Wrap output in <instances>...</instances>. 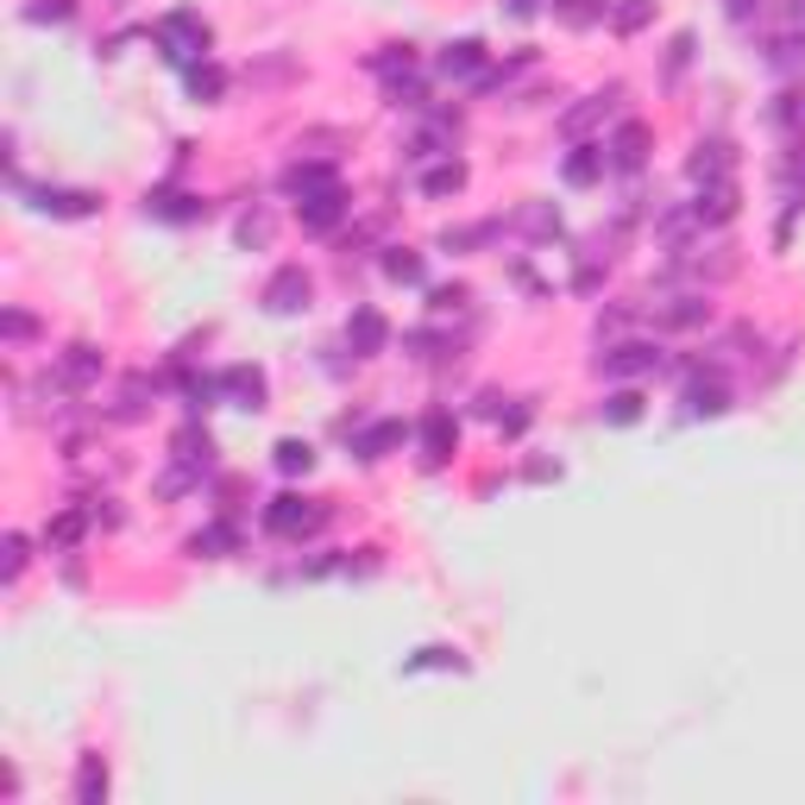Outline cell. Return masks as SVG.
Returning a JSON list of instances; mask_svg holds the SVG:
<instances>
[{"instance_id": "obj_1", "label": "cell", "mask_w": 805, "mask_h": 805, "mask_svg": "<svg viewBox=\"0 0 805 805\" xmlns=\"http://www.w3.org/2000/svg\"><path fill=\"white\" fill-rule=\"evenodd\" d=\"M157 44H164V57H171L176 69L208 64V25H202V13H171V20H157Z\"/></svg>"}, {"instance_id": "obj_2", "label": "cell", "mask_w": 805, "mask_h": 805, "mask_svg": "<svg viewBox=\"0 0 805 805\" xmlns=\"http://www.w3.org/2000/svg\"><path fill=\"white\" fill-rule=\"evenodd\" d=\"M315 523H322V503H315V498H296V491H283V498L264 503V529H271V535H283V542L308 535Z\"/></svg>"}, {"instance_id": "obj_3", "label": "cell", "mask_w": 805, "mask_h": 805, "mask_svg": "<svg viewBox=\"0 0 805 805\" xmlns=\"http://www.w3.org/2000/svg\"><path fill=\"white\" fill-rule=\"evenodd\" d=\"M308 290H315V283H308L303 264H283V271H271V283H264L259 303L271 308V315H303V308H308Z\"/></svg>"}, {"instance_id": "obj_4", "label": "cell", "mask_w": 805, "mask_h": 805, "mask_svg": "<svg viewBox=\"0 0 805 805\" xmlns=\"http://www.w3.org/2000/svg\"><path fill=\"white\" fill-rule=\"evenodd\" d=\"M598 371H605V378H649V371H661V347H654V340H617V347L598 359Z\"/></svg>"}, {"instance_id": "obj_5", "label": "cell", "mask_w": 805, "mask_h": 805, "mask_svg": "<svg viewBox=\"0 0 805 805\" xmlns=\"http://www.w3.org/2000/svg\"><path fill=\"white\" fill-rule=\"evenodd\" d=\"M617 101H623V88H598V95H586V101H573V108L561 113V132L579 145L591 127H605L610 113H617Z\"/></svg>"}, {"instance_id": "obj_6", "label": "cell", "mask_w": 805, "mask_h": 805, "mask_svg": "<svg viewBox=\"0 0 805 805\" xmlns=\"http://www.w3.org/2000/svg\"><path fill=\"white\" fill-rule=\"evenodd\" d=\"M296 215H303V227H315V233H334V227L347 220V189H340V183L308 189V196H296Z\"/></svg>"}, {"instance_id": "obj_7", "label": "cell", "mask_w": 805, "mask_h": 805, "mask_svg": "<svg viewBox=\"0 0 805 805\" xmlns=\"http://www.w3.org/2000/svg\"><path fill=\"white\" fill-rule=\"evenodd\" d=\"M649 127H642V120H623V127L610 132V145H605V157H610V171H642V164H649Z\"/></svg>"}, {"instance_id": "obj_8", "label": "cell", "mask_w": 805, "mask_h": 805, "mask_svg": "<svg viewBox=\"0 0 805 805\" xmlns=\"http://www.w3.org/2000/svg\"><path fill=\"white\" fill-rule=\"evenodd\" d=\"M215 384H220V403H233V410H264V396H271L259 366H227Z\"/></svg>"}, {"instance_id": "obj_9", "label": "cell", "mask_w": 805, "mask_h": 805, "mask_svg": "<svg viewBox=\"0 0 805 805\" xmlns=\"http://www.w3.org/2000/svg\"><path fill=\"white\" fill-rule=\"evenodd\" d=\"M454 440H459V422L447 410H428V422H422V459L428 466H447L454 459Z\"/></svg>"}, {"instance_id": "obj_10", "label": "cell", "mask_w": 805, "mask_h": 805, "mask_svg": "<svg viewBox=\"0 0 805 805\" xmlns=\"http://www.w3.org/2000/svg\"><path fill=\"white\" fill-rule=\"evenodd\" d=\"M730 215H737V183H730V176H724V183H698V202H693V220H698V227H705V220H711V227H724Z\"/></svg>"}, {"instance_id": "obj_11", "label": "cell", "mask_w": 805, "mask_h": 805, "mask_svg": "<svg viewBox=\"0 0 805 805\" xmlns=\"http://www.w3.org/2000/svg\"><path fill=\"white\" fill-rule=\"evenodd\" d=\"M384 340H391V327H384V315H378V308H359V315L347 322V347L359 352V359H378V352H384Z\"/></svg>"}, {"instance_id": "obj_12", "label": "cell", "mask_w": 805, "mask_h": 805, "mask_svg": "<svg viewBox=\"0 0 805 805\" xmlns=\"http://www.w3.org/2000/svg\"><path fill=\"white\" fill-rule=\"evenodd\" d=\"M435 69L447 76V83H466V76H479V83H485V44H479V39H459V44H447Z\"/></svg>"}, {"instance_id": "obj_13", "label": "cell", "mask_w": 805, "mask_h": 805, "mask_svg": "<svg viewBox=\"0 0 805 805\" xmlns=\"http://www.w3.org/2000/svg\"><path fill=\"white\" fill-rule=\"evenodd\" d=\"M730 164H737L730 139H705V145L693 152V164H686V176H693V183H724V176H730Z\"/></svg>"}, {"instance_id": "obj_14", "label": "cell", "mask_w": 805, "mask_h": 805, "mask_svg": "<svg viewBox=\"0 0 805 805\" xmlns=\"http://www.w3.org/2000/svg\"><path fill=\"white\" fill-rule=\"evenodd\" d=\"M101 366H108V359H101V347L76 340V347H64V359H57V378L83 391V384H95V378H101Z\"/></svg>"}, {"instance_id": "obj_15", "label": "cell", "mask_w": 805, "mask_h": 805, "mask_svg": "<svg viewBox=\"0 0 805 805\" xmlns=\"http://www.w3.org/2000/svg\"><path fill=\"white\" fill-rule=\"evenodd\" d=\"M403 447V422H366L359 435H352V454L359 459H384Z\"/></svg>"}, {"instance_id": "obj_16", "label": "cell", "mask_w": 805, "mask_h": 805, "mask_svg": "<svg viewBox=\"0 0 805 805\" xmlns=\"http://www.w3.org/2000/svg\"><path fill=\"white\" fill-rule=\"evenodd\" d=\"M510 227L529 233V240H561V208H554V202H523Z\"/></svg>"}, {"instance_id": "obj_17", "label": "cell", "mask_w": 805, "mask_h": 805, "mask_svg": "<svg viewBox=\"0 0 805 805\" xmlns=\"http://www.w3.org/2000/svg\"><path fill=\"white\" fill-rule=\"evenodd\" d=\"M654 322L661 327H705L711 322V303L705 296H667V303L654 308Z\"/></svg>"}, {"instance_id": "obj_18", "label": "cell", "mask_w": 805, "mask_h": 805, "mask_svg": "<svg viewBox=\"0 0 805 805\" xmlns=\"http://www.w3.org/2000/svg\"><path fill=\"white\" fill-rule=\"evenodd\" d=\"M724 410H730L724 378H705V371H698L693 384H686V415H724Z\"/></svg>"}, {"instance_id": "obj_19", "label": "cell", "mask_w": 805, "mask_h": 805, "mask_svg": "<svg viewBox=\"0 0 805 805\" xmlns=\"http://www.w3.org/2000/svg\"><path fill=\"white\" fill-rule=\"evenodd\" d=\"M403 674H466V654L428 642V649H415L410 661H403Z\"/></svg>"}, {"instance_id": "obj_20", "label": "cell", "mask_w": 805, "mask_h": 805, "mask_svg": "<svg viewBox=\"0 0 805 805\" xmlns=\"http://www.w3.org/2000/svg\"><path fill=\"white\" fill-rule=\"evenodd\" d=\"M459 189H466V164H459L454 152L422 171V196H459Z\"/></svg>"}, {"instance_id": "obj_21", "label": "cell", "mask_w": 805, "mask_h": 805, "mask_svg": "<svg viewBox=\"0 0 805 805\" xmlns=\"http://www.w3.org/2000/svg\"><path fill=\"white\" fill-rule=\"evenodd\" d=\"M171 454H176V466H183V472H196V479H202V472L215 466V440H208V435H196V428H183Z\"/></svg>"}, {"instance_id": "obj_22", "label": "cell", "mask_w": 805, "mask_h": 805, "mask_svg": "<svg viewBox=\"0 0 805 805\" xmlns=\"http://www.w3.org/2000/svg\"><path fill=\"white\" fill-rule=\"evenodd\" d=\"M108 799V762L101 755H83L76 762V805H101Z\"/></svg>"}, {"instance_id": "obj_23", "label": "cell", "mask_w": 805, "mask_h": 805, "mask_svg": "<svg viewBox=\"0 0 805 805\" xmlns=\"http://www.w3.org/2000/svg\"><path fill=\"white\" fill-rule=\"evenodd\" d=\"M39 208L44 215H64V220H83V215H95V196L88 189H39Z\"/></svg>"}, {"instance_id": "obj_24", "label": "cell", "mask_w": 805, "mask_h": 805, "mask_svg": "<svg viewBox=\"0 0 805 805\" xmlns=\"http://www.w3.org/2000/svg\"><path fill=\"white\" fill-rule=\"evenodd\" d=\"M768 69H781V76L805 69V25H793V32H781V39L768 44Z\"/></svg>"}, {"instance_id": "obj_25", "label": "cell", "mask_w": 805, "mask_h": 805, "mask_svg": "<svg viewBox=\"0 0 805 805\" xmlns=\"http://www.w3.org/2000/svg\"><path fill=\"white\" fill-rule=\"evenodd\" d=\"M145 403H152V378L139 371V378H127V384H120V403H113V422H139V415H145Z\"/></svg>"}, {"instance_id": "obj_26", "label": "cell", "mask_w": 805, "mask_h": 805, "mask_svg": "<svg viewBox=\"0 0 805 805\" xmlns=\"http://www.w3.org/2000/svg\"><path fill=\"white\" fill-rule=\"evenodd\" d=\"M610 171V157L605 152H591V145H579V152L566 157V183H573V189H586V183H598V176Z\"/></svg>"}, {"instance_id": "obj_27", "label": "cell", "mask_w": 805, "mask_h": 805, "mask_svg": "<svg viewBox=\"0 0 805 805\" xmlns=\"http://www.w3.org/2000/svg\"><path fill=\"white\" fill-rule=\"evenodd\" d=\"M649 20H654V0H610V25H617L623 39H635Z\"/></svg>"}, {"instance_id": "obj_28", "label": "cell", "mask_w": 805, "mask_h": 805, "mask_svg": "<svg viewBox=\"0 0 805 805\" xmlns=\"http://www.w3.org/2000/svg\"><path fill=\"white\" fill-rule=\"evenodd\" d=\"M290 196H308V189H327V183H340V171L334 164H290Z\"/></svg>"}, {"instance_id": "obj_29", "label": "cell", "mask_w": 805, "mask_h": 805, "mask_svg": "<svg viewBox=\"0 0 805 805\" xmlns=\"http://www.w3.org/2000/svg\"><path fill=\"white\" fill-rule=\"evenodd\" d=\"M83 529H88V516H83V510H64L57 523L44 529V547H57V554H69V547L83 542Z\"/></svg>"}, {"instance_id": "obj_30", "label": "cell", "mask_w": 805, "mask_h": 805, "mask_svg": "<svg viewBox=\"0 0 805 805\" xmlns=\"http://www.w3.org/2000/svg\"><path fill=\"white\" fill-rule=\"evenodd\" d=\"M598 415H605L610 428H630V422H642V391H610Z\"/></svg>"}, {"instance_id": "obj_31", "label": "cell", "mask_w": 805, "mask_h": 805, "mask_svg": "<svg viewBox=\"0 0 805 805\" xmlns=\"http://www.w3.org/2000/svg\"><path fill=\"white\" fill-rule=\"evenodd\" d=\"M271 454H278V472H283V479H303L308 466H315V447H308V440H278Z\"/></svg>"}, {"instance_id": "obj_32", "label": "cell", "mask_w": 805, "mask_h": 805, "mask_svg": "<svg viewBox=\"0 0 805 805\" xmlns=\"http://www.w3.org/2000/svg\"><path fill=\"white\" fill-rule=\"evenodd\" d=\"M384 278L391 283H422L428 278V264L415 259V252H403V246H391V252H384Z\"/></svg>"}, {"instance_id": "obj_33", "label": "cell", "mask_w": 805, "mask_h": 805, "mask_svg": "<svg viewBox=\"0 0 805 805\" xmlns=\"http://www.w3.org/2000/svg\"><path fill=\"white\" fill-rule=\"evenodd\" d=\"M145 208L164 220H202V202L196 196H145Z\"/></svg>"}, {"instance_id": "obj_34", "label": "cell", "mask_w": 805, "mask_h": 805, "mask_svg": "<svg viewBox=\"0 0 805 805\" xmlns=\"http://www.w3.org/2000/svg\"><path fill=\"white\" fill-rule=\"evenodd\" d=\"M233 542H240V535H233L227 523H208L189 547H196V554H208V561H220V554H233Z\"/></svg>"}, {"instance_id": "obj_35", "label": "cell", "mask_w": 805, "mask_h": 805, "mask_svg": "<svg viewBox=\"0 0 805 805\" xmlns=\"http://www.w3.org/2000/svg\"><path fill=\"white\" fill-rule=\"evenodd\" d=\"M485 240H498V220H485V227H447V233H440V252H466V246H485Z\"/></svg>"}, {"instance_id": "obj_36", "label": "cell", "mask_w": 805, "mask_h": 805, "mask_svg": "<svg viewBox=\"0 0 805 805\" xmlns=\"http://www.w3.org/2000/svg\"><path fill=\"white\" fill-rule=\"evenodd\" d=\"M605 7H610V0H554V13H561L566 25H591V20H605Z\"/></svg>"}, {"instance_id": "obj_37", "label": "cell", "mask_w": 805, "mask_h": 805, "mask_svg": "<svg viewBox=\"0 0 805 805\" xmlns=\"http://www.w3.org/2000/svg\"><path fill=\"white\" fill-rule=\"evenodd\" d=\"M69 13H76V0H32V7H25V20L32 25H64Z\"/></svg>"}, {"instance_id": "obj_38", "label": "cell", "mask_w": 805, "mask_h": 805, "mask_svg": "<svg viewBox=\"0 0 805 805\" xmlns=\"http://www.w3.org/2000/svg\"><path fill=\"white\" fill-rule=\"evenodd\" d=\"M220 83H227V76H220L215 64H196V69H189V95H196V101H215Z\"/></svg>"}, {"instance_id": "obj_39", "label": "cell", "mask_w": 805, "mask_h": 805, "mask_svg": "<svg viewBox=\"0 0 805 805\" xmlns=\"http://www.w3.org/2000/svg\"><path fill=\"white\" fill-rule=\"evenodd\" d=\"M0 334H7V340H32V334H39V322H32L25 308H7V315H0Z\"/></svg>"}, {"instance_id": "obj_40", "label": "cell", "mask_w": 805, "mask_h": 805, "mask_svg": "<svg viewBox=\"0 0 805 805\" xmlns=\"http://www.w3.org/2000/svg\"><path fill=\"white\" fill-rule=\"evenodd\" d=\"M271 240V215H264V208H252V215L240 220V246H264Z\"/></svg>"}, {"instance_id": "obj_41", "label": "cell", "mask_w": 805, "mask_h": 805, "mask_svg": "<svg viewBox=\"0 0 805 805\" xmlns=\"http://www.w3.org/2000/svg\"><path fill=\"white\" fill-rule=\"evenodd\" d=\"M428 308H435V315H459V308H466V283H447V290H435V296H428Z\"/></svg>"}, {"instance_id": "obj_42", "label": "cell", "mask_w": 805, "mask_h": 805, "mask_svg": "<svg viewBox=\"0 0 805 805\" xmlns=\"http://www.w3.org/2000/svg\"><path fill=\"white\" fill-rule=\"evenodd\" d=\"M0 554H7V586H13V579L25 573V535H7V547H0Z\"/></svg>"}, {"instance_id": "obj_43", "label": "cell", "mask_w": 805, "mask_h": 805, "mask_svg": "<svg viewBox=\"0 0 805 805\" xmlns=\"http://www.w3.org/2000/svg\"><path fill=\"white\" fill-rule=\"evenodd\" d=\"M724 13H730L737 25H749L755 13H762V0H724Z\"/></svg>"}, {"instance_id": "obj_44", "label": "cell", "mask_w": 805, "mask_h": 805, "mask_svg": "<svg viewBox=\"0 0 805 805\" xmlns=\"http://www.w3.org/2000/svg\"><path fill=\"white\" fill-rule=\"evenodd\" d=\"M686 57H693V39H674V57H667V76H679V69H686Z\"/></svg>"}, {"instance_id": "obj_45", "label": "cell", "mask_w": 805, "mask_h": 805, "mask_svg": "<svg viewBox=\"0 0 805 805\" xmlns=\"http://www.w3.org/2000/svg\"><path fill=\"white\" fill-rule=\"evenodd\" d=\"M786 13H793V20L805 25V0H786Z\"/></svg>"}]
</instances>
